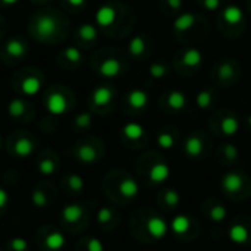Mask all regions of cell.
Returning a JSON list of instances; mask_svg holds the SVG:
<instances>
[{
	"instance_id": "1",
	"label": "cell",
	"mask_w": 251,
	"mask_h": 251,
	"mask_svg": "<svg viewBox=\"0 0 251 251\" xmlns=\"http://www.w3.org/2000/svg\"><path fill=\"white\" fill-rule=\"evenodd\" d=\"M28 32L41 44H57L68 37L69 22L57 9H40L31 15Z\"/></svg>"
},
{
	"instance_id": "2",
	"label": "cell",
	"mask_w": 251,
	"mask_h": 251,
	"mask_svg": "<svg viewBox=\"0 0 251 251\" xmlns=\"http://www.w3.org/2000/svg\"><path fill=\"white\" fill-rule=\"evenodd\" d=\"M94 21L100 32L115 40L125 38L126 35H129L135 25L134 13L125 3L119 0L103 3L97 9Z\"/></svg>"
},
{
	"instance_id": "3",
	"label": "cell",
	"mask_w": 251,
	"mask_h": 251,
	"mask_svg": "<svg viewBox=\"0 0 251 251\" xmlns=\"http://www.w3.org/2000/svg\"><path fill=\"white\" fill-rule=\"evenodd\" d=\"M128 54L115 47H104L97 50L91 60V69L104 79H116L128 69Z\"/></svg>"
},
{
	"instance_id": "4",
	"label": "cell",
	"mask_w": 251,
	"mask_h": 251,
	"mask_svg": "<svg viewBox=\"0 0 251 251\" xmlns=\"http://www.w3.org/2000/svg\"><path fill=\"white\" fill-rule=\"evenodd\" d=\"M172 32L181 43H190L204 38L209 34L207 19L194 12H182L172 22Z\"/></svg>"
},
{
	"instance_id": "5",
	"label": "cell",
	"mask_w": 251,
	"mask_h": 251,
	"mask_svg": "<svg viewBox=\"0 0 251 251\" xmlns=\"http://www.w3.org/2000/svg\"><path fill=\"white\" fill-rule=\"evenodd\" d=\"M247 28V18L241 6L237 3H229L222 6L218 12V29L219 32L231 40L244 35Z\"/></svg>"
},
{
	"instance_id": "6",
	"label": "cell",
	"mask_w": 251,
	"mask_h": 251,
	"mask_svg": "<svg viewBox=\"0 0 251 251\" xmlns=\"http://www.w3.org/2000/svg\"><path fill=\"white\" fill-rule=\"evenodd\" d=\"M104 190L106 194L119 203H126L134 200L140 194V185L138 182L125 172H112L104 179Z\"/></svg>"
},
{
	"instance_id": "7",
	"label": "cell",
	"mask_w": 251,
	"mask_h": 251,
	"mask_svg": "<svg viewBox=\"0 0 251 251\" xmlns=\"http://www.w3.org/2000/svg\"><path fill=\"white\" fill-rule=\"evenodd\" d=\"M46 76L40 68L26 66L15 72L12 78V88L22 97H34L44 88Z\"/></svg>"
},
{
	"instance_id": "8",
	"label": "cell",
	"mask_w": 251,
	"mask_h": 251,
	"mask_svg": "<svg viewBox=\"0 0 251 251\" xmlns=\"http://www.w3.org/2000/svg\"><path fill=\"white\" fill-rule=\"evenodd\" d=\"M43 104L50 116H63L74 109L75 96L63 85H51L44 91Z\"/></svg>"
},
{
	"instance_id": "9",
	"label": "cell",
	"mask_w": 251,
	"mask_h": 251,
	"mask_svg": "<svg viewBox=\"0 0 251 251\" xmlns=\"http://www.w3.org/2000/svg\"><path fill=\"white\" fill-rule=\"evenodd\" d=\"M203 65H204V53L201 51V49L196 46L182 47L175 53L172 59V69L182 76L196 75Z\"/></svg>"
},
{
	"instance_id": "10",
	"label": "cell",
	"mask_w": 251,
	"mask_h": 251,
	"mask_svg": "<svg viewBox=\"0 0 251 251\" xmlns=\"http://www.w3.org/2000/svg\"><path fill=\"white\" fill-rule=\"evenodd\" d=\"M241 74L243 69L238 60H235L234 57H222L213 65L210 76L216 85L231 87L240 81Z\"/></svg>"
},
{
	"instance_id": "11",
	"label": "cell",
	"mask_w": 251,
	"mask_h": 251,
	"mask_svg": "<svg viewBox=\"0 0 251 251\" xmlns=\"http://www.w3.org/2000/svg\"><path fill=\"white\" fill-rule=\"evenodd\" d=\"M88 210L81 203L65 204L60 210V226L71 234H78L88 225Z\"/></svg>"
},
{
	"instance_id": "12",
	"label": "cell",
	"mask_w": 251,
	"mask_h": 251,
	"mask_svg": "<svg viewBox=\"0 0 251 251\" xmlns=\"http://www.w3.org/2000/svg\"><path fill=\"white\" fill-rule=\"evenodd\" d=\"M118 99V91L112 84H100L93 88L88 97V106L91 113L107 115L113 110Z\"/></svg>"
},
{
	"instance_id": "13",
	"label": "cell",
	"mask_w": 251,
	"mask_h": 251,
	"mask_svg": "<svg viewBox=\"0 0 251 251\" xmlns=\"http://www.w3.org/2000/svg\"><path fill=\"white\" fill-rule=\"evenodd\" d=\"M6 151L15 159H28L37 150V138L28 131H15L6 140Z\"/></svg>"
},
{
	"instance_id": "14",
	"label": "cell",
	"mask_w": 251,
	"mask_h": 251,
	"mask_svg": "<svg viewBox=\"0 0 251 251\" xmlns=\"http://www.w3.org/2000/svg\"><path fill=\"white\" fill-rule=\"evenodd\" d=\"M104 153V146L99 138L87 137L76 141L71 150V154L78 163L82 165H94L97 163Z\"/></svg>"
},
{
	"instance_id": "15",
	"label": "cell",
	"mask_w": 251,
	"mask_h": 251,
	"mask_svg": "<svg viewBox=\"0 0 251 251\" xmlns=\"http://www.w3.org/2000/svg\"><path fill=\"white\" fill-rule=\"evenodd\" d=\"M35 244L40 251H63L66 247V235L53 225H44L35 232Z\"/></svg>"
},
{
	"instance_id": "16",
	"label": "cell",
	"mask_w": 251,
	"mask_h": 251,
	"mask_svg": "<svg viewBox=\"0 0 251 251\" xmlns=\"http://www.w3.org/2000/svg\"><path fill=\"white\" fill-rule=\"evenodd\" d=\"M29 51L28 43L18 35L7 38L0 47V60L6 65H18L26 59Z\"/></svg>"
},
{
	"instance_id": "17",
	"label": "cell",
	"mask_w": 251,
	"mask_h": 251,
	"mask_svg": "<svg viewBox=\"0 0 251 251\" xmlns=\"http://www.w3.org/2000/svg\"><path fill=\"white\" fill-rule=\"evenodd\" d=\"M153 50H154L153 38L146 32H140V34L132 35L128 41V46H126L128 57L135 60V62H146L147 59L151 57Z\"/></svg>"
},
{
	"instance_id": "18",
	"label": "cell",
	"mask_w": 251,
	"mask_h": 251,
	"mask_svg": "<svg viewBox=\"0 0 251 251\" xmlns=\"http://www.w3.org/2000/svg\"><path fill=\"white\" fill-rule=\"evenodd\" d=\"M7 116L15 124H31L35 118V109L25 97H15L7 103Z\"/></svg>"
},
{
	"instance_id": "19",
	"label": "cell",
	"mask_w": 251,
	"mask_h": 251,
	"mask_svg": "<svg viewBox=\"0 0 251 251\" xmlns=\"http://www.w3.org/2000/svg\"><path fill=\"white\" fill-rule=\"evenodd\" d=\"M150 103L149 93L143 88H132L129 90L122 99V107L129 115H138L147 110Z\"/></svg>"
},
{
	"instance_id": "20",
	"label": "cell",
	"mask_w": 251,
	"mask_h": 251,
	"mask_svg": "<svg viewBox=\"0 0 251 251\" xmlns=\"http://www.w3.org/2000/svg\"><path fill=\"white\" fill-rule=\"evenodd\" d=\"M212 126L224 137H234L240 131V119L231 110H221L212 118Z\"/></svg>"
},
{
	"instance_id": "21",
	"label": "cell",
	"mask_w": 251,
	"mask_h": 251,
	"mask_svg": "<svg viewBox=\"0 0 251 251\" xmlns=\"http://www.w3.org/2000/svg\"><path fill=\"white\" fill-rule=\"evenodd\" d=\"M121 141L131 149L143 147L147 141V131L146 128L138 122H126L121 128Z\"/></svg>"
},
{
	"instance_id": "22",
	"label": "cell",
	"mask_w": 251,
	"mask_h": 251,
	"mask_svg": "<svg viewBox=\"0 0 251 251\" xmlns=\"http://www.w3.org/2000/svg\"><path fill=\"white\" fill-rule=\"evenodd\" d=\"M99 38H100V29L97 28L96 24H91V22H84L78 25L74 34L75 46H78L81 50L82 49L90 50L96 47L99 43Z\"/></svg>"
},
{
	"instance_id": "23",
	"label": "cell",
	"mask_w": 251,
	"mask_h": 251,
	"mask_svg": "<svg viewBox=\"0 0 251 251\" xmlns=\"http://www.w3.org/2000/svg\"><path fill=\"white\" fill-rule=\"evenodd\" d=\"M143 229L147 232V237L153 241H160L169 234V224L166 222L165 218L154 215V213H147L144 221H143Z\"/></svg>"
},
{
	"instance_id": "24",
	"label": "cell",
	"mask_w": 251,
	"mask_h": 251,
	"mask_svg": "<svg viewBox=\"0 0 251 251\" xmlns=\"http://www.w3.org/2000/svg\"><path fill=\"white\" fill-rule=\"evenodd\" d=\"M56 60L63 71H76L84 63V53L78 46H68L59 51Z\"/></svg>"
},
{
	"instance_id": "25",
	"label": "cell",
	"mask_w": 251,
	"mask_h": 251,
	"mask_svg": "<svg viewBox=\"0 0 251 251\" xmlns=\"http://www.w3.org/2000/svg\"><path fill=\"white\" fill-rule=\"evenodd\" d=\"M188 104V97L182 90H169L162 96L160 106L168 113H181Z\"/></svg>"
},
{
	"instance_id": "26",
	"label": "cell",
	"mask_w": 251,
	"mask_h": 251,
	"mask_svg": "<svg viewBox=\"0 0 251 251\" xmlns=\"http://www.w3.org/2000/svg\"><path fill=\"white\" fill-rule=\"evenodd\" d=\"M56 190L50 182H40L31 191V203L37 209H47L53 204Z\"/></svg>"
},
{
	"instance_id": "27",
	"label": "cell",
	"mask_w": 251,
	"mask_h": 251,
	"mask_svg": "<svg viewBox=\"0 0 251 251\" xmlns=\"http://www.w3.org/2000/svg\"><path fill=\"white\" fill-rule=\"evenodd\" d=\"M247 181H249V179H247L241 172L229 171V172H226V174L222 176V179H221V187H222V191H224L226 196L238 197V196L246 190Z\"/></svg>"
},
{
	"instance_id": "28",
	"label": "cell",
	"mask_w": 251,
	"mask_h": 251,
	"mask_svg": "<svg viewBox=\"0 0 251 251\" xmlns=\"http://www.w3.org/2000/svg\"><path fill=\"white\" fill-rule=\"evenodd\" d=\"M35 165H37V171L43 176H53L60 166V160H59V156L53 150L46 149L41 153H38Z\"/></svg>"
},
{
	"instance_id": "29",
	"label": "cell",
	"mask_w": 251,
	"mask_h": 251,
	"mask_svg": "<svg viewBox=\"0 0 251 251\" xmlns=\"http://www.w3.org/2000/svg\"><path fill=\"white\" fill-rule=\"evenodd\" d=\"M207 147V140L201 132H194L184 141V151L190 159H199L204 154Z\"/></svg>"
},
{
	"instance_id": "30",
	"label": "cell",
	"mask_w": 251,
	"mask_h": 251,
	"mask_svg": "<svg viewBox=\"0 0 251 251\" xmlns=\"http://www.w3.org/2000/svg\"><path fill=\"white\" fill-rule=\"evenodd\" d=\"M60 190L68 196H79L85 190V181L79 174H66L60 179Z\"/></svg>"
},
{
	"instance_id": "31",
	"label": "cell",
	"mask_w": 251,
	"mask_h": 251,
	"mask_svg": "<svg viewBox=\"0 0 251 251\" xmlns=\"http://www.w3.org/2000/svg\"><path fill=\"white\" fill-rule=\"evenodd\" d=\"M193 228H194V221L187 215H176L169 224L171 232L179 238L187 237L193 231Z\"/></svg>"
},
{
	"instance_id": "32",
	"label": "cell",
	"mask_w": 251,
	"mask_h": 251,
	"mask_svg": "<svg viewBox=\"0 0 251 251\" xmlns=\"http://www.w3.org/2000/svg\"><path fill=\"white\" fill-rule=\"evenodd\" d=\"M96 222L97 225L104 229V231H110V229H115L116 225H118V213L109 207V206H103L97 210L96 213Z\"/></svg>"
},
{
	"instance_id": "33",
	"label": "cell",
	"mask_w": 251,
	"mask_h": 251,
	"mask_svg": "<svg viewBox=\"0 0 251 251\" xmlns=\"http://www.w3.org/2000/svg\"><path fill=\"white\" fill-rule=\"evenodd\" d=\"M149 179L154 184H163L171 176V166L165 160H157L147 169Z\"/></svg>"
},
{
	"instance_id": "34",
	"label": "cell",
	"mask_w": 251,
	"mask_h": 251,
	"mask_svg": "<svg viewBox=\"0 0 251 251\" xmlns=\"http://www.w3.org/2000/svg\"><path fill=\"white\" fill-rule=\"evenodd\" d=\"M228 238L231 243L238 244V246H246L251 243V232L250 228L244 224H232L228 229Z\"/></svg>"
},
{
	"instance_id": "35",
	"label": "cell",
	"mask_w": 251,
	"mask_h": 251,
	"mask_svg": "<svg viewBox=\"0 0 251 251\" xmlns=\"http://www.w3.org/2000/svg\"><path fill=\"white\" fill-rule=\"evenodd\" d=\"M172 71V63H169L168 60L165 59H157V60H153L150 65H149V76L154 81H162L165 78H168V75L171 74Z\"/></svg>"
},
{
	"instance_id": "36",
	"label": "cell",
	"mask_w": 251,
	"mask_h": 251,
	"mask_svg": "<svg viewBox=\"0 0 251 251\" xmlns=\"http://www.w3.org/2000/svg\"><path fill=\"white\" fill-rule=\"evenodd\" d=\"M196 106L200 109V110H209L212 109L216 101H218V93L215 88H203L200 90L197 94H196Z\"/></svg>"
},
{
	"instance_id": "37",
	"label": "cell",
	"mask_w": 251,
	"mask_h": 251,
	"mask_svg": "<svg viewBox=\"0 0 251 251\" xmlns=\"http://www.w3.org/2000/svg\"><path fill=\"white\" fill-rule=\"evenodd\" d=\"M156 143H157V146H159L160 149H163V150H171V149H174L175 144H176V131H175L172 126L163 128V129L157 134Z\"/></svg>"
},
{
	"instance_id": "38",
	"label": "cell",
	"mask_w": 251,
	"mask_h": 251,
	"mask_svg": "<svg viewBox=\"0 0 251 251\" xmlns=\"http://www.w3.org/2000/svg\"><path fill=\"white\" fill-rule=\"evenodd\" d=\"M93 115L94 113H91V112H81V113H78L72 119V129L75 132H85V131H88L93 126V124H94Z\"/></svg>"
},
{
	"instance_id": "39",
	"label": "cell",
	"mask_w": 251,
	"mask_h": 251,
	"mask_svg": "<svg viewBox=\"0 0 251 251\" xmlns=\"http://www.w3.org/2000/svg\"><path fill=\"white\" fill-rule=\"evenodd\" d=\"M157 6L163 15L176 18L179 13H182L184 1L182 0H157Z\"/></svg>"
},
{
	"instance_id": "40",
	"label": "cell",
	"mask_w": 251,
	"mask_h": 251,
	"mask_svg": "<svg viewBox=\"0 0 251 251\" xmlns=\"http://www.w3.org/2000/svg\"><path fill=\"white\" fill-rule=\"evenodd\" d=\"M181 201V196L179 193L175 190V188H166L162 191V196H160V203L163 207L166 209H175Z\"/></svg>"
},
{
	"instance_id": "41",
	"label": "cell",
	"mask_w": 251,
	"mask_h": 251,
	"mask_svg": "<svg viewBox=\"0 0 251 251\" xmlns=\"http://www.w3.org/2000/svg\"><path fill=\"white\" fill-rule=\"evenodd\" d=\"M238 153H240V151H238V149H237L235 144H232V143H225V144H222L221 149H219V159H221L222 162H225V163H232V162L237 160Z\"/></svg>"
},
{
	"instance_id": "42",
	"label": "cell",
	"mask_w": 251,
	"mask_h": 251,
	"mask_svg": "<svg viewBox=\"0 0 251 251\" xmlns=\"http://www.w3.org/2000/svg\"><path fill=\"white\" fill-rule=\"evenodd\" d=\"M207 218L210 221L216 222V224L224 222L228 218V209L221 201H215L212 204V207L209 209V212H207Z\"/></svg>"
},
{
	"instance_id": "43",
	"label": "cell",
	"mask_w": 251,
	"mask_h": 251,
	"mask_svg": "<svg viewBox=\"0 0 251 251\" xmlns=\"http://www.w3.org/2000/svg\"><path fill=\"white\" fill-rule=\"evenodd\" d=\"M31 246L24 237H12L6 241V251H29Z\"/></svg>"
},
{
	"instance_id": "44",
	"label": "cell",
	"mask_w": 251,
	"mask_h": 251,
	"mask_svg": "<svg viewBox=\"0 0 251 251\" xmlns=\"http://www.w3.org/2000/svg\"><path fill=\"white\" fill-rule=\"evenodd\" d=\"M78 251H104V244L96 237H88L79 243Z\"/></svg>"
},
{
	"instance_id": "45",
	"label": "cell",
	"mask_w": 251,
	"mask_h": 251,
	"mask_svg": "<svg viewBox=\"0 0 251 251\" xmlns=\"http://www.w3.org/2000/svg\"><path fill=\"white\" fill-rule=\"evenodd\" d=\"M88 0H62V7L71 13H79L87 7Z\"/></svg>"
},
{
	"instance_id": "46",
	"label": "cell",
	"mask_w": 251,
	"mask_h": 251,
	"mask_svg": "<svg viewBox=\"0 0 251 251\" xmlns=\"http://www.w3.org/2000/svg\"><path fill=\"white\" fill-rule=\"evenodd\" d=\"M197 4L206 12H219L222 9V0H197Z\"/></svg>"
},
{
	"instance_id": "47",
	"label": "cell",
	"mask_w": 251,
	"mask_h": 251,
	"mask_svg": "<svg viewBox=\"0 0 251 251\" xmlns=\"http://www.w3.org/2000/svg\"><path fill=\"white\" fill-rule=\"evenodd\" d=\"M9 204H10V194L7 193V190L0 187V218L6 213Z\"/></svg>"
},
{
	"instance_id": "48",
	"label": "cell",
	"mask_w": 251,
	"mask_h": 251,
	"mask_svg": "<svg viewBox=\"0 0 251 251\" xmlns=\"http://www.w3.org/2000/svg\"><path fill=\"white\" fill-rule=\"evenodd\" d=\"M21 0H0V7H10L18 4Z\"/></svg>"
},
{
	"instance_id": "49",
	"label": "cell",
	"mask_w": 251,
	"mask_h": 251,
	"mask_svg": "<svg viewBox=\"0 0 251 251\" xmlns=\"http://www.w3.org/2000/svg\"><path fill=\"white\" fill-rule=\"evenodd\" d=\"M6 26H7V25H6V19L0 15V38L4 35V32H6Z\"/></svg>"
},
{
	"instance_id": "50",
	"label": "cell",
	"mask_w": 251,
	"mask_h": 251,
	"mask_svg": "<svg viewBox=\"0 0 251 251\" xmlns=\"http://www.w3.org/2000/svg\"><path fill=\"white\" fill-rule=\"evenodd\" d=\"M246 122H247V126H249V129L251 131V113L246 118Z\"/></svg>"
},
{
	"instance_id": "51",
	"label": "cell",
	"mask_w": 251,
	"mask_h": 251,
	"mask_svg": "<svg viewBox=\"0 0 251 251\" xmlns=\"http://www.w3.org/2000/svg\"><path fill=\"white\" fill-rule=\"evenodd\" d=\"M32 3H37V4H43V3H47V1H51V0H31Z\"/></svg>"
},
{
	"instance_id": "52",
	"label": "cell",
	"mask_w": 251,
	"mask_h": 251,
	"mask_svg": "<svg viewBox=\"0 0 251 251\" xmlns=\"http://www.w3.org/2000/svg\"><path fill=\"white\" fill-rule=\"evenodd\" d=\"M246 6H247V10L251 13V0H246Z\"/></svg>"
},
{
	"instance_id": "53",
	"label": "cell",
	"mask_w": 251,
	"mask_h": 251,
	"mask_svg": "<svg viewBox=\"0 0 251 251\" xmlns=\"http://www.w3.org/2000/svg\"><path fill=\"white\" fill-rule=\"evenodd\" d=\"M0 146H1V138H0Z\"/></svg>"
}]
</instances>
